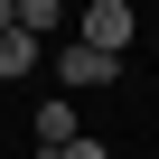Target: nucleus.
Returning <instances> with one entry per match:
<instances>
[{
    "instance_id": "nucleus-1",
    "label": "nucleus",
    "mask_w": 159,
    "mask_h": 159,
    "mask_svg": "<svg viewBox=\"0 0 159 159\" xmlns=\"http://www.w3.org/2000/svg\"><path fill=\"white\" fill-rule=\"evenodd\" d=\"M140 38V19H131V0H94V10H84V38H75V47H94V56H112L122 66V47Z\"/></svg>"
},
{
    "instance_id": "nucleus-2",
    "label": "nucleus",
    "mask_w": 159,
    "mask_h": 159,
    "mask_svg": "<svg viewBox=\"0 0 159 159\" xmlns=\"http://www.w3.org/2000/svg\"><path fill=\"white\" fill-rule=\"evenodd\" d=\"M112 75H122V66H112V56H94V47H75V38L56 47V84H75V94H84V84H112Z\"/></svg>"
},
{
    "instance_id": "nucleus-3",
    "label": "nucleus",
    "mask_w": 159,
    "mask_h": 159,
    "mask_svg": "<svg viewBox=\"0 0 159 159\" xmlns=\"http://www.w3.org/2000/svg\"><path fill=\"white\" fill-rule=\"evenodd\" d=\"M66 140H84V131H75V103H66V94H56V103H38V150H47V159H56V150H66Z\"/></svg>"
},
{
    "instance_id": "nucleus-4",
    "label": "nucleus",
    "mask_w": 159,
    "mask_h": 159,
    "mask_svg": "<svg viewBox=\"0 0 159 159\" xmlns=\"http://www.w3.org/2000/svg\"><path fill=\"white\" fill-rule=\"evenodd\" d=\"M28 66H38V47H28L19 28H0V84H19V75H28Z\"/></svg>"
},
{
    "instance_id": "nucleus-5",
    "label": "nucleus",
    "mask_w": 159,
    "mask_h": 159,
    "mask_svg": "<svg viewBox=\"0 0 159 159\" xmlns=\"http://www.w3.org/2000/svg\"><path fill=\"white\" fill-rule=\"evenodd\" d=\"M56 159H112V150H103V140H66Z\"/></svg>"
}]
</instances>
